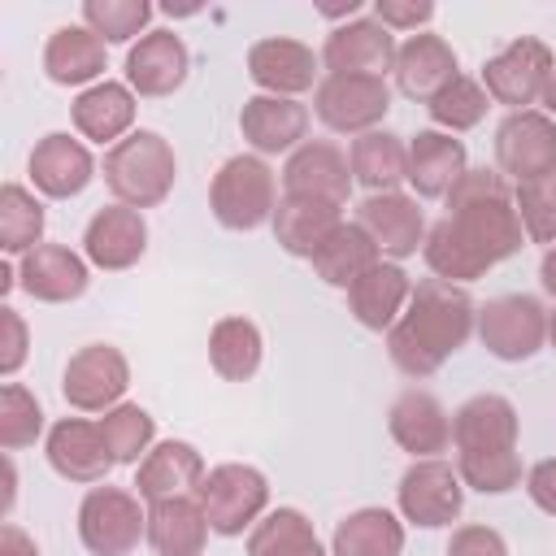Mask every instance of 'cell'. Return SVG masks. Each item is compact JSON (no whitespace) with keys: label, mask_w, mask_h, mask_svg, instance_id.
I'll return each instance as SVG.
<instances>
[{"label":"cell","mask_w":556,"mask_h":556,"mask_svg":"<svg viewBox=\"0 0 556 556\" xmlns=\"http://www.w3.org/2000/svg\"><path fill=\"white\" fill-rule=\"evenodd\" d=\"M395 504H400V517L421 526V530H439V526H452L465 508V482L460 473L430 456V460H413L395 486Z\"/></svg>","instance_id":"cell-10"},{"label":"cell","mask_w":556,"mask_h":556,"mask_svg":"<svg viewBox=\"0 0 556 556\" xmlns=\"http://www.w3.org/2000/svg\"><path fill=\"white\" fill-rule=\"evenodd\" d=\"M539 282H543V291H547V295H556V243L543 252V265H539Z\"/></svg>","instance_id":"cell-49"},{"label":"cell","mask_w":556,"mask_h":556,"mask_svg":"<svg viewBox=\"0 0 556 556\" xmlns=\"http://www.w3.org/2000/svg\"><path fill=\"white\" fill-rule=\"evenodd\" d=\"M43 74L61 87H83L104 74V39L87 26H56L43 43Z\"/></svg>","instance_id":"cell-31"},{"label":"cell","mask_w":556,"mask_h":556,"mask_svg":"<svg viewBox=\"0 0 556 556\" xmlns=\"http://www.w3.org/2000/svg\"><path fill=\"white\" fill-rule=\"evenodd\" d=\"M39 239H43V204L22 182H4L0 187V248L9 256H26L39 248Z\"/></svg>","instance_id":"cell-38"},{"label":"cell","mask_w":556,"mask_h":556,"mask_svg":"<svg viewBox=\"0 0 556 556\" xmlns=\"http://www.w3.org/2000/svg\"><path fill=\"white\" fill-rule=\"evenodd\" d=\"M452 447L456 473L465 486L482 495H504L521 486V456H517V408L504 395H469L452 413Z\"/></svg>","instance_id":"cell-3"},{"label":"cell","mask_w":556,"mask_h":556,"mask_svg":"<svg viewBox=\"0 0 556 556\" xmlns=\"http://www.w3.org/2000/svg\"><path fill=\"white\" fill-rule=\"evenodd\" d=\"M78 539L91 556H130L148 539V513L126 486H91L78 504Z\"/></svg>","instance_id":"cell-7"},{"label":"cell","mask_w":556,"mask_h":556,"mask_svg":"<svg viewBox=\"0 0 556 556\" xmlns=\"http://www.w3.org/2000/svg\"><path fill=\"white\" fill-rule=\"evenodd\" d=\"M26 174H30L35 191H43L48 200H70V195L87 191V182L96 178V161L83 148V139L65 135V130H52L30 148Z\"/></svg>","instance_id":"cell-19"},{"label":"cell","mask_w":556,"mask_h":556,"mask_svg":"<svg viewBox=\"0 0 556 556\" xmlns=\"http://www.w3.org/2000/svg\"><path fill=\"white\" fill-rule=\"evenodd\" d=\"M348 165H352V182H361L369 195L395 191L400 182H408V143L391 130L356 135L352 152H348Z\"/></svg>","instance_id":"cell-33"},{"label":"cell","mask_w":556,"mask_h":556,"mask_svg":"<svg viewBox=\"0 0 556 556\" xmlns=\"http://www.w3.org/2000/svg\"><path fill=\"white\" fill-rule=\"evenodd\" d=\"M130 387V365L113 343H87L65 361L61 395L78 413H109Z\"/></svg>","instance_id":"cell-12"},{"label":"cell","mask_w":556,"mask_h":556,"mask_svg":"<svg viewBox=\"0 0 556 556\" xmlns=\"http://www.w3.org/2000/svg\"><path fill=\"white\" fill-rule=\"evenodd\" d=\"M547 343L556 348V313H547Z\"/></svg>","instance_id":"cell-52"},{"label":"cell","mask_w":556,"mask_h":556,"mask_svg":"<svg viewBox=\"0 0 556 556\" xmlns=\"http://www.w3.org/2000/svg\"><path fill=\"white\" fill-rule=\"evenodd\" d=\"M343 222V208L339 204H326V200H304V195H282L278 208H274V239L282 252L291 256H313L321 248V239Z\"/></svg>","instance_id":"cell-32"},{"label":"cell","mask_w":556,"mask_h":556,"mask_svg":"<svg viewBox=\"0 0 556 556\" xmlns=\"http://www.w3.org/2000/svg\"><path fill=\"white\" fill-rule=\"evenodd\" d=\"M526 243V226L517 217V200L495 169H465V178L447 191V217L426 230L421 256L434 278L465 287L517 256Z\"/></svg>","instance_id":"cell-1"},{"label":"cell","mask_w":556,"mask_h":556,"mask_svg":"<svg viewBox=\"0 0 556 556\" xmlns=\"http://www.w3.org/2000/svg\"><path fill=\"white\" fill-rule=\"evenodd\" d=\"M513 200H517V217L526 226V239L552 248L556 243V169L539 174L530 182H517Z\"/></svg>","instance_id":"cell-43"},{"label":"cell","mask_w":556,"mask_h":556,"mask_svg":"<svg viewBox=\"0 0 556 556\" xmlns=\"http://www.w3.org/2000/svg\"><path fill=\"white\" fill-rule=\"evenodd\" d=\"M374 17L395 35V30H417L434 17V4L430 0H378L374 4Z\"/></svg>","instance_id":"cell-46"},{"label":"cell","mask_w":556,"mask_h":556,"mask_svg":"<svg viewBox=\"0 0 556 556\" xmlns=\"http://www.w3.org/2000/svg\"><path fill=\"white\" fill-rule=\"evenodd\" d=\"M313 261V269H317V278L321 282H330V287H352L369 265H378L382 261V252H378V243L365 235V226L361 222H339L326 239H321V248L308 256Z\"/></svg>","instance_id":"cell-34"},{"label":"cell","mask_w":556,"mask_h":556,"mask_svg":"<svg viewBox=\"0 0 556 556\" xmlns=\"http://www.w3.org/2000/svg\"><path fill=\"white\" fill-rule=\"evenodd\" d=\"M100 430L109 439V452L117 465H139L148 452H152V439H156V421L148 408L139 404H117L100 417Z\"/></svg>","instance_id":"cell-39"},{"label":"cell","mask_w":556,"mask_h":556,"mask_svg":"<svg viewBox=\"0 0 556 556\" xmlns=\"http://www.w3.org/2000/svg\"><path fill=\"white\" fill-rule=\"evenodd\" d=\"M148 22H152L148 0H87L83 4V26L96 30L104 43H130L135 35L143 39Z\"/></svg>","instance_id":"cell-40"},{"label":"cell","mask_w":556,"mask_h":556,"mask_svg":"<svg viewBox=\"0 0 556 556\" xmlns=\"http://www.w3.org/2000/svg\"><path fill=\"white\" fill-rule=\"evenodd\" d=\"M495 161H500V174H508L513 182L552 174L556 169V122L539 109L508 113L495 130Z\"/></svg>","instance_id":"cell-13"},{"label":"cell","mask_w":556,"mask_h":556,"mask_svg":"<svg viewBox=\"0 0 556 556\" xmlns=\"http://www.w3.org/2000/svg\"><path fill=\"white\" fill-rule=\"evenodd\" d=\"M404 521L387 508H356L334 526L330 556H400Z\"/></svg>","instance_id":"cell-35"},{"label":"cell","mask_w":556,"mask_h":556,"mask_svg":"<svg viewBox=\"0 0 556 556\" xmlns=\"http://www.w3.org/2000/svg\"><path fill=\"white\" fill-rule=\"evenodd\" d=\"M148 248V222L139 208L109 204L83 230V256L96 269H130Z\"/></svg>","instance_id":"cell-22"},{"label":"cell","mask_w":556,"mask_h":556,"mask_svg":"<svg viewBox=\"0 0 556 556\" xmlns=\"http://www.w3.org/2000/svg\"><path fill=\"white\" fill-rule=\"evenodd\" d=\"M70 117H74V130L91 143H122L135 126V91L126 83H113V78H100L96 87L78 91V100L70 104Z\"/></svg>","instance_id":"cell-28"},{"label":"cell","mask_w":556,"mask_h":556,"mask_svg":"<svg viewBox=\"0 0 556 556\" xmlns=\"http://www.w3.org/2000/svg\"><path fill=\"white\" fill-rule=\"evenodd\" d=\"M391 74H395V87H400L408 100L430 104L447 83L460 78V61H456V52H452V43H447L443 35L421 30V35H408V39L400 43Z\"/></svg>","instance_id":"cell-20"},{"label":"cell","mask_w":556,"mask_h":556,"mask_svg":"<svg viewBox=\"0 0 556 556\" xmlns=\"http://www.w3.org/2000/svg\"><path fill=\"white\" fill-rule=\"evenodd\" d=\"M248 74L265 96H300L317 83V56L308 43L287 39V35H269L256 39L248 48Z\"/></svg>","instance_id":"cell-21"},{"label":"cell","mask_w":556,"mask_h":556,"mask_svg":"<svg viewBox=\"0 0 556 556\" xmlns=\"http://www.w3.org/2000/svg\"><path fill=\"white\" fill-rule=\"evenodd\" d=\"M408 295H413V278L395 261H378L348 287V308L365 330H391Z\"/></svg>","instance_id":"cell-29"},{"label":"cell","mask_w":556,"mask_h":556,"mask_svg":"<svg viewBox=\"0 0 556 556\" xmlns=\"http://www.w3.org/2000/svg\"><path fill=\"white\" fill-rule=\"evenodd\" d=\"M430 117H434V126L439 130H469V126H478L482 117H486V109H491V96H486V87L482 83H473V78H456V83H447L430 104Z\"/></svg>","instance_id":"cell-41"},{"label":"cell","mask_w":556,"mask_h":556,"mask_svg":"<svg viewBox=\"0 0 556 556\" xmlns=\"http://www.w3.org/2000/svg\"><path fill=\"white\" fill-rule=\"evenodd\" d=\"M87 261L65 243H39L17 265V287L39 304H70L87 291Z\"/></svg>","instance_id":"cell-23"},{"label":"cell","mask_w":556,"mask_h":556,"mask_svg":"<svg viewBox=\"0 0 556 556\" xmlns=\"http://www.w3.org/2000/svg\"><path fill=\"white\" fill-rule=\"evenodd\" d=\"M43 452H48V465L65 482H104L109 469L117 465L113 452H109V439H104L100 421H87V417H61L48 430Z\"/></svg>","instance_id":"cell-17"},{"label":"cell","mask_w":556,"mask_h":556,"mask_svg":"<svg viewBox=\"0 0 556 556\" xmlns=\"http://www.w3.org/2000/svg\"><path fill=\"white\" fill-rule=\"evenodd\" d=\"M22 361H26V321L13 304H4L0 308V374L13 378Z\"/></svg>","instance_id":"cell-44"},{"label":"cell","mask_w":556,"mask_h":556,"mask_svg":"<svg viewBox=\"0 0 556 556\" xmlns=\"http://www.w3.org/2000/svg\"><path fill=\"white\" fill-rule=\"evenodd\" d=\"M43 430V408L39 400L22 387V382H4L0 387V447L4 452H22L39 439Z\"/></svg>","instance_id":"cell-42"},{"label":"cell","mask_w":556,"mask_h":556,"mask_svg":"<svg viewBox=\"0 0 556 556\" xmlns=\"http://www.w3.org/2000/svg\"><path fill=\"white\" fill-rule=\"evenodd\" d=\"M208 208H213V217H217L226 230H256V226L274 222V208H278L274 169H269L261 156H252V152L230 156V161L213 174Z\"/></svg>","instance_id":"cell-5"},{"label":"cell","mask_w":556,"mask_h":556,"mask_svg":"<svg viewBox=\"0 0 556 556\" xmlns=\"http://www.w3.org/2000/svg\"><path fill=\"white\" fill-rule=\"evenodd\" d=\"M13 486H17V473H13V460L4 456V513L13 508Z\"/></svg>","instance_id":"cell-50"},{"label":"cell","mask_w":556,"mask_h":556,"mask_svg":"<svg viewBox=\"0 0 556 556\" xmlns=\"http://www.w3.org/2000/svg\"><path fill=\"white\" fill-rule=\"evenodd\" d=\"M447 556H508V543L491 526H460L447 539Z\"/></svg>","instance_id":"cell-45"},{"label":"cell","mask_w":556,"mask_h":556,"mask_svg":"<svg viewBox=\"0 0 556 556\" xmlns=\"http://www.w3.org/2000/svg\"><path fill=\"white\" fill-rule=\"evenodd\" d=\"M356 222H361L365 235L378 243V252L391 256V261H404V256H413V252L426 243V213H421L417 200L404 195V191L365 195L361 208H356Z\"/></svg>","instance_id":"cell-18"},{"label":"cell","mask_w":556,"mask_h":556,"mask_svg":"<svg viewBox=\"0 0 556 556\" xmlns=\"http://www.w3.org/2000/svg\"><path fill=\"white\" fill-rule=\"evenodd\" d=\"M387 430L417 460H430V456L447 452V443H452V417L443 413V404L430 391H417V387L395 395V404L387 413Z\"/></svg>","instance_id":"cell-25"},{"label":"cell","mask_w":556,"mask_h":556,"mask_svg":"<svg viewBox=\"0 0 556 556\" xmlns=\"http://www.w3.org/2000/svg\"><path fill=\"white\" fill-rule=\"evenodd\" d=\"M526 491H530V500H534L547 517H556V456L539 460V465L526 473Z\"/></svg>","instance_id":"cell-47"},{"label":"cell","mask_w":556,"mask_h":556,"mask_svg":"<svg viewBox=\"0 0 556 556\" xmlns=\"http://www.w3.org/2000/svg\"><path fill=\"white\" fill-rule=\"evenodd\" d=\"M200 482H204V456L182 439L156 443L135 469V495L148 504L191 495V491H200Z\"/></svg>","instance_id":"cell-26"},{"label":"cell","mask_w":556,"mask_h":556,"mask_svg":"<svg viewBox=\"0 0 556 556\" xmlns=\"http://www.w3.org/2000/svg\"><path fill=\"white\" fill-rule=\"evenodd\" d=\"M239 130L261 156L295 152L300 139L308 135V104L291 96H252L239 109Z\"/></svg>","instance_id":"cell-24"},{"label":"cell","mask_w":556,"mask_h":556,"mask_svg":"<svg viewBox=\"0 0 556 556\" xmlns=\"http://www.w3.org/2000/svg\"><path fill=\"white\" fill-rule=\"evenodd\" d=\"M261 330L248 317H222L208 334V361L226 382H248L261 369Z\"/></svg>","instance_id":"cell-37"},{"label":"cell","mask_w":556,"mask_h":556,"mask_svg":"<svg viewBox=\"0 0 556 556\" xmlns=\"http://www.w3.org/2000/svg\"><path fill=\"white\" fill-rule=\"evenodd\" d=\"M282 195H304V200H326V204H348L352 195V165L348 156L326 143V139H308L300 143L287 165H282Z\"/></svg>","instance_id":"cell-15"},{"label":"cell","mask_w":556,"mask_h":556,"mask_svg":"<svg viewBox=\"0 0 556 556\" xmlns=\"http://www.w3.org/2000/svg\"><path fill=\"white\" fill-rule=\"evenodd\" d=\"M395 35L378 22V17H356V22H343L326 35L321 43V65L330 74H369V78H382L387 70H395Z\"/></svg>","instance_id":"cell-14"},{"label":"cell","mask_w":556,"mask_h":556,"mask_svg":"<svg viewBox=\"0 0 556 556\" xmlns=\"http://www.w3.org/2000/svg\"><path fill=\"white\" fill-rule=\"evenodd\" d=\"M248 556H326V547L300 508H274L248 530Z\"/></svg>","instance_id":"cell-36"},{"label":"cell","mask_w":556,"mask_h":556,"mask_svg":"<svg viewBox=\"0 0 556 556\" xmlns=\"http://www.w3.org/2000/svg\"><path fill=\"white\" fill-rule=\"evenodd\" d=\"M391 109L387 78L369 74H326L313 87V113L334 135H369Z\"/></svg>","instance_id":"cell-8"},{"label":"cell","mask_w":556,"mask_h":556,"mask_svg":"<svg viewBox=\"0 0 556 556\" xmlns=\"http://www.w3.org/2000/svg\"><path fill=\"white\" fill-rule=\"evenodd\" d=\"M465 143L447 130H417L408 143V187L421 200H447V191L465 178Z\"/></svg>","instance_id":"cell-27"},{"label":"cell","mask_w":556,"mask_h":556,"mask_svg":"<svg viewBox=\"0 0 556 556\" xmlns=\"http://www.w3.org/2000/svg\"><path fill=\"white\" fill-rule=\"evenodd\" d=\"M195 500H200V508H204V517H208V530L235 539V534L252 530V526L265 517L269 482H265L261 469L230 460V465H217V469L204 473Z\"/></svg>","instance_id":"cell-6"},{"label":"cell","mask_w":556,"mask_h":556,"mask_svg":"<svg viewBox=\"0 0 556 556\" xmlns=\"http://www.w3.org/2000/svg\"><path fill=\"white\" fill-rule=\"evenodd\" d=\"M0 556H39V547H35V539L22 526L4 521L0 526Z\"/></svg>","instance_id":"cell-48"},{"label":"cell","mask_w":556,"mask_h":556,"mask_svg":"<svg viewBox=\"0 0 556 556\" xmlns=\"http://www.w3.org/2000/svg\"><path fill=\"white\" fill-rule=\"evenodd\" d=\"M148 543L156 556H204L208 517L195 495H174L148 504Z\"/></svg>","instance_id":"cell-30"},{"label":"cell","mask_w":556,"mask_h":556,"mask_svg":"<svg viewBox=\"0 0 556 556\" xmlns=\"http://www.w3.org/2000/svg\"><path fill=\"white\" fill-rule=\"evenodd\" d=\"M478 330V308L465 287H452L443 278H421L400 313V321L387 330V352L400 374L430 378L443 369L452 352L469 343Z\"/></svg>","instance_id":"cell-2"},{"label":"cell","mask_w":556,"mask_h":556,"mask_svg":"<svg viewBox=\"0 0 556 556\" xmlns=\"http://www.w3.org/2000/svg\"><path fill=\"white\" fill-rule=\"evenodd\" d=\"M187 70H191V52L174 30H148L126 52V87L143 100L174 96L187 83Z\"/></svg>","instance_id":"cell-16"},{"label":"cell","mask_w":556,"mask_h":556,"mask_svg":"<svg viewBox=\"0 0 556 556\" xmlns=\"http://www.w3.org/2000/svg\"><path fill=\"white\" fill-rule=\"evenodd\" d=\"M552 74H556V61H552L547 43L521 35V39H513L504 52H495L482 65V87H486V96L495 104H508L513 113H521V109L543 100Z\"/></svg>","instance_id":"cell-9"},{"label":"cell","mask_w":556,"mask_h":556,"mask_svg":"<svg viewBox=\"0 0 556 556\" xmlns=\"http://www.w3.org/2000/svg\"><path fill=\"white\" fill-rule=\"evenodd\" d=\"M543 104H547V117L556 122V74H552V83H547V91H543Z\"/></svg>","instance_id":"cell-51"},{"label":"cell","mask_w":556,"mask_h":556,"mask_svg":"<svg viewBox=\"0 0 556 556\" xmlns=\"http://www.w3.org/2000/svg\"><path fill=\"white\" fill-rule=\"evenodd\" d=\"M178 178V156L156 130H130L104 152V182L126 208H156Z\"/></svg>","instance_id":"cell-4"},{"label":"cell","mask_w":556,"mask_h":556,"mask_svg":"<svg viewBox=\"0 0 556 556\" xmlns=\"http://www.w3.org/2000/svg\"><path fill=\"white\" fill-rule=\"evenodd\" d=\"M478 339L500 361H530L547 343V308L534 295H495L478 308Z\"/></svg>","instance_id":"cell-11"}]
</instances>
